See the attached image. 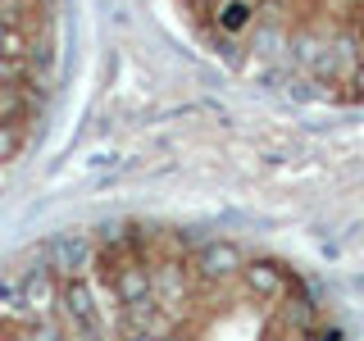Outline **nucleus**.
Here are the masks:
<instances>
[{
	"label": "nucleus",
	"instance_id": "7ed1b4c3",
	"mask_svg": "<svg viewBox=\"0 0 364 341\" xmlns=\"http://www.w3.org/2000/svg\"><path fill=\"white\" fill-rule=\"evenodd\" d=\"M114 301H119L123 310H132V305H151L155 301V273L146 264L114 269Z\"/></svg>",
	"mask_w": 364,
	"mask_h": 341
},
{
	"label": "nucleus",
	"instance_id": "4468645a",
	"mask_svg": "<svg viewBox=\"0 0 364 341\" xmlns=\"http://www.w3.org/2000/svg\"><path fill=\"white\" fill-rule=\"evenodd\" d=\"M68 341H100V337H91V332H68Z\"/></svg>",
	"mask_w": 364,
	"mask_h": 341
},
{
	"label": "nucleus",
	"instance_id": "ddd939ff",
	"mask_svg": "<svg viewBox=\"0 0 364 341\" xmlns=\"http://www.w3.org/2000/svg\"><path fill=\"white\" fill-rule=\"evenodd\" d=\"M23 73H28V60H9V55H0V87L23 82Z\"/></svg>",
	"mask_w": 364,
	"mask_h": 341
},
{
	"label": "nucleus",
	"instance_id": "0eeeda50",
	"mask_svg": "<svg viewBox=\"0 0 364 341\" xmlns=\"http://www.w3.org/2000/svg\"><path fill=\"white\" fill-rule=\"evenodd\" d=\"M9 318H28L23 314V278L18 273H0V323Z\"/></svg>",
	"mask_w": 364,
	"mask_h": 341
},
{
	"label": "nucleus",
	"instance_id": "1a4fd4ad",
	"mask_svg": "<svg viewBox=\"0 0 364 341\" xmlns=\"http://www.w3.org/2000/svg\"><path fill=\"white\" fill-rule=\"evenodd\" d=\"M250 14H255V9H250L246 0H228V5L219 9V23H223L228 32H242L246 23H250Z\"/></svg>",
	"mask_w": 364,
	"mask_h": 341
},
{
	"label": "nucleus",
	"instance_id": "f257e3e1",
	"mask_svg": "<svg viewBox=\"0 0 364 341\" xmlns=\"http://www.w3.org/2000/svg\"><path fill=\"white\" fill-rule=\"evenodd\" d=\"M60 314H64V328L68 332H100V314H96V296H91V282L87 278H64L60 287Z\"/></svg>",
	"mask_w": 364,
	"mask_h": 341
},
{
	"label": "nucleus",
	"instance_id": "6e6552de",
	"mask_svg": "<svg viewBox=\"0 0 364 341\" xmlns=\"http://www.w3.org/2000/svg\"><path fill=\"white\" fill-rule=\"evenodd\" d=\"M0 55H9V60H28V55H32L23 28H5V23H0Z\"/></svg>",
	"mask_w": 364,
	"mask_h": 341
},
{
	"label": "nucleus",
	"instance_id": "39448f33",
	"mask_svg": "<svg viewBox=\"0 0 364 341\" xmlns=\"http://www.w3.org/2000/svg\"><path fill=\"white\" fill-rule=\"evenodd\" d=\"M196 264H200L205 278H232V273H242V269H246V264H242V250H237V246H228V242L205 246Z\"/></svg>",
	"mask_w": 364,
	"mask_h": 341
},
{
	"label": "nucleus",
	"instance_id": "423d86ee",
	"mask_svg": "<svg viewBox=\"0 0 364 341\" xmlns=\"http://www.w3.org/2000/svg\"><path fill=\"white\" fill-rule=\"evenodd\" d=\"M242 278H246V287L255 291L259 301H273V296H282V273L273 269V264H246Z\"/></svg>",
	"mask_w": 364,
	"mask_h": 341
},
{
	"label": "nucleus",
	"instance_id": "f03ea898",
	"mask_svg": "<svg viewBox=\"0 0 364 341\" xmlns=\"http://www.w3.org/2000/svg\"><path fill=\"white\" fill-rule=\"evenodd\" d=\"M60 310V287H55V273L50 264H37L23 273V314H28V323H37V318H55Z\"/></svg>",
	"mask_w": 364,
	"mask_h": 341
},
{
	"label": "nucleus",
	"instance_id": "9d476101",
	"mask_svg": "<svg viewBox=\"0 0 364 341\" xmlns=\"http://www.w3.org/2000/svg\"><path fill=\"white\" fill-rule=\"evenodd\" d=\"M28 18H32L28 0H0V23H5V28H23Z\"/></svg>",
	"mask_w": 364,
	"mask_h": 341
},
{
	"label": "nucleus",
	"instance_id": "f8f14e48",
	"mask_svg": "<svg viewBox=\"0 0 364 341\" xmlns=\"http://www.w3.org/2000/svg\"><path fill=\"white\" fill-rule=\"evenodd\" d=\"M18 109H23L18 87H0V123H18Z\"/></svg>",
	"mask_w": 364,
	"mask_h": 341
},
{
	"label": "nucleus",
	"instance_id": "9b49d317",
	"mask_svg": "<svg viewBox=\"0 0 364 341\" xmlns=\"http://www.w3.org/2000/svg\"><path fill=\"white\" fill-rule=\"evenodd\" d=\"M18 146H23V128L18 123H0V164H9L18 155Z\"/></svg>",
	"mask_w": 364,
	"mask_h": 341
},
{
	"label": "nucleus",
	"instance_id": "20e7f679",
	"mask_svg": "<svg viewBox=\"0 0 364 341\" xmlns=\"http://www.w3.org/2000/svg\"><path fill=\"white\" fill-rule=\"evenodd\" d=\"M46 259H50V273H64V278H87L91 246L82 242V237H60V242L46 250Z\"/></svg>",
	"mask_w": 364,
	"mask_h": 341
}]
</instances>
